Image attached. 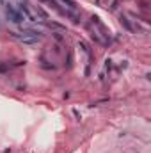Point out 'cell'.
Instances as JSON below:
<instances>
[{"mask_svg": "<svg viewBox=\"0 0 151 153\" xmlns=\"http://www.w3.org/2000/svg\"><path fill=\"white\" fill-rule=\"evenodd\" d=\"M5 13H7V18H9L13 23H21V22H23V16L20 14V11H18L13 4H9V2L5 4Z\"/></svg>", "mask_w": 151, "mask_h": 153, "instance_id": "1", "label": "cell"}, {"mask_svg": "<svg viewBox=\"0 0 151 153\" xmlns=\"http://www.w3.org/2000/svg\"><path fill=\"white\" fill-rule=\"evenodd\" d=\"M0 4H7V0H0Z\"/></svg>", "mask_w": 151, "mask_h": 153, "instance_id": "2", "label": "cell"}]
</instances>
